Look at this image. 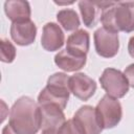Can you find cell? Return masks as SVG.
Masks as SVG:
<instances>
[{"mask_svg": "<svg viewBox=\"0 0 134 134\" xmlns=\"http://www.w3.org/2000/svg\"><path fill=\"white\" fill-rule=\"evenodd\" d=\"M8 125L17 134H37L41 130L38 103L29 96L19 97L10 108Z\"/></svg>", "mask_w": 134, "mask_h": 134, "instance_id": "6da1fadb", "label": "cell"}, {"mask_svg": "<svg viewBox=\"0 0 134 134\" xmlns=\"http://www.w3.org/2000/svg\"><path fill=\"white\" fill-rule=\"evenodd\" d=\"M100 23L103 27L116 32L134 31V2L111 1L103 9Z\"/></svg>", "mask_w": 134, "mask_h": 134, "instance_id": "7a4b0ae2", "label": "cell"}, {"mask_svg": "<svg viewBox=\"0 0 134 134\" xmlns=\"http://www.w3.org/2000/svg\"><path fill=\"white\" fill-rule=\"evenodd\" d=\"M69 77L64 72H55L47 80V85L38 95V105L51 104L64 110L69 100Z\"/></svg>", "mask_w": 134, "mask_h": 134, "instance_id": "3957f363", "label": "cell"}, {"mask_svg": "<svg viewBox=\"0 0 134 134\" xmlns=\"http://www.w3.org/2000/svg\"><path fill=\"white\" fill-rule=\"evenodd\" d=\"M99 83L106 93L116 99L124 97L130 88L124 72L115 68H106L99 77Z\"/></svg>", "mask_w": 134, "mask_h": 134, "instance_id": "277c9868", "label": "cell"}, {"mask_svg": "<svg viewBox=\"0 0 134 134\" xmlns=\"http://www.w3.org/2000/svg\"><path fill=\"white\" fill-rule=\"evenodd\" d=\"M95 110L103 129H112L116 127L122 117V108L120 103L108 94L100 98Z\"/></svg>", "mask_w": 134, "mask_h": 134, "instance_id": "5b68a950", "label": "cell"}, {"mask_svg": "<svg viewBox=\"0 0 134 134\" xmlns=\"http://www.w3.org/2000/svg\"><path fill=\"white\" fill-rule=\"evenodd\" d=\"M94 47L98 55L111 59L114 58L119 50V38L118 32L99 27L94 31Z\"/></svg>", "mask_w": 134, "mask_h": 134, "instance_id": "8992f818", "label": "cell"}, {"mask_svg": "<svg viewBox=\"0 0 134 134\" xmlns=\"http://www.w3.org/2000/svg\"><path fill=\"white\" fill-rule=\"evenodd\" d=\"M41 130L42 133L47 134H58L63 125L66 122V117L63 110L51 104L41 105Z\"/></svg>", "mask_w": 134, "mask_h": 134, "instance_id": "52a82bcc", "label": "cell"}, {"mask_svg": "<svg viewBox=\"0 0 134 134\" xmlns=\"http://www.w3.org/2000/svg\"><path fill=\"white\" fill-rule=\"evenodd\" d=\"M97 85L93 79L86 73H74L69 77L70 92L81 100H88L95 93Z\"/></svg>", "mask_w": 134, "mask_h": 134, "instance_id": "ba28073f", "label": "cell"}, {"mask_svg": "<svg viewBox=\"0 0 134 134\" xmlns=\"http://www.w3.org/2000/svg\"><path fill=\"white\" fill-rule=\"evenodd\" d=\"M72 118L77 121L85 134H100V132L104 130L98 120L95 108L90 105L80 107Z\"/></svg>", "mask_w": 134, "mask_h": 134, "instance_id": "9c48e42d", "label": "cell"}, {"mask_svg": "<svg viewBox=\"0 0 134 134\" xmlns=\"http://www.w3.org/2000/svg\"><path fill=\"white\" fill-rule=\"evenodd\" d=\"M12 40L20 46H28L32 44L37 37V26L31 20L22 22H14L10 25Z\"/></svg>", "mask_w": 134, "mask_h": 134, "instance_id": "30bf717a", "label": "cell"}, {"mask_svg": "<svg viewBox=\"0 0 134 134\" xmlns=\"http://www.w3.org/2000/svg\"><path fill=\"white\" fill-rule=\"evenodd\" d=\"M64 43V32L57 23L48 22L43 26L41 45L46 51H57L63 47Z\"/></svg>", "mask_w": 134, "mask_h": 134, "instance_id": "8fae6325", "label": "cell"}, {"mask_svg": "<svg viewBox=\"0 0 134 134\" xmlns=\"http://www.w3.org/2000/svg\"><path fill=\"white\" fill-rule=\"evenodd\" d=\"M110 3L111 1H87V0L79 1L77 4L84 25L90 28L95 26L97 22L100 21L103 9L107 7Z\"/></svg>", "mask_w": 134, "mask_h": 134, "instance_id": "7c38bea8", "label": "cell"}, {"mask_svg": "<svg viewBox=\"0 0 134 134\" xmlns=\"http://www.w3.org/2000/svg\"><path fill=\"white\" fill-rule=\"evenodd\" d=\"M87 62V55H77L69 52L67 49L59 51L54 55L55 65L66 72H74L81 70Z\"/></svg>", "mask_w": 134, "mask_h": 134, "instance_id": "4fadbf2b", "label": "cell"}, {"mask_svg": "<svg viewBox=\"0 0 134 134\" xmlns=\"http://www.w3.org/2000/svg\"><path fill=\"white\" fill-rule=\"evenodd\" d=\"M4 13L6 17L12 21V23H14L30 20L31 9L27 1L7 0L4 2Z\"/></svg>", "mask_w": 134, "mask_h": 134, "instance_id": "5bb4252c", "label": "cell"}, {"mask_svg": "<svg viewBox=\"0 0 134 134\" xmlns=\"http://www.w3.org/2000/svg\"><path fill=\"white\" fill-rule=\"evenodd\" d=\"M90 47V36L87 30L77 29L73 31L66 42V49L77 55H87Z\"/></svg>", "mask_w": 134, "mask_h": 134, "instance_id": "9a60e30c", "label": "cell"}, {"mask_svg": "<svg viewBox=\"0 0 134 134\" xmlns=\"http://www.w3.org/2000/svg\"><path fill=\"white\" fill-rule=\"evenodd\" d=\"M57 20L66 31H75L81 25L77 13L72 8H64L57 13Z\"/></svg>", "mask_w": 134, "mask_h": 134, "instance_id": "2e32d148", "label": "cell"}, {"mask_svg": "<svg viewBox=\"0 0 134 134\" xmlns=\"http://www.w3.org/2000/svg\"><path fill=\"white\" fill-rule=\"evenodd\" d=\"M0 46H1V61L4 63H12L16 59V47L13 45L12 42H9L6 39L0 40Z\"/></svg>", "mask_w": 134, "mask_h": 134, "instance_id": "e0dca14e", "label": "cell"}, {"mask_svg": "<svg viewBox=\"0 0 134 134\" xmlns=\"http://www.w3.org/2000/svg\"><path fill=\"white\" fill-rule=\"evenodd\" d=\"M58 134H85L82 127L73 118L66 120Z\"/></svg>", "mask_w": 134, "mask_h": 134, "instance_id": "ac0fdd59", "label": "cell"}, {"mask_svg": "<svg viewBox=\"0 0 134 134\" xmlns=\"http://www.w3.org/2000/svg\"><path fill=\"white\" fill-rule=\"evenodd\" d=\"M124 74L126 75L130 87L134 88V63H132L128 67H126V69L124 71Z\"/></svg>", "mask_w": 134, "mask_h": 134, "instance_id": "d6986e66", "label": "cell"}, {"mask_svg": "<svg viewBox=\"0 0 134 134\" xmlns=\"http://www.w3.org/2000/svg\"><path fill=\"white\" fill-rule=\"evenodd\" d=\"M128 52L132 58H134V36L131 37L128 42Z\"/></svg>", "mask_w": 134, "mask_h": 134, "instance_id": "ffe728a7", "label": "cell"}, {"mask_svg": "<svg viewBox=\"0 0 134 134\" xmlns=\"http://www.w3.org/2000/svg\"><path fill=\"white\" fill-rule=\"evenodd\" d=\"M2 134H17L13 129H12V127L7 124L6 126H4L3 127V129H2Z\"/></svg>", "mask_w": 134, "mask_h": 134, "instance_id": "44dd1931", "label": "cell"}, {"mask_svg": "<svg viewBox=\"0 0 134 134\" xmlns=\"http://www.w3.org/2000/svg\"><path fill=\"white\" fill-rule=\"evenodd\" d=\"M41 134H47V133H41Z\"/></svg>", "mask_w": 134, "mask_h": 134, "instance_id": "7402d4cb", "label": "cell"}]
</instances>
